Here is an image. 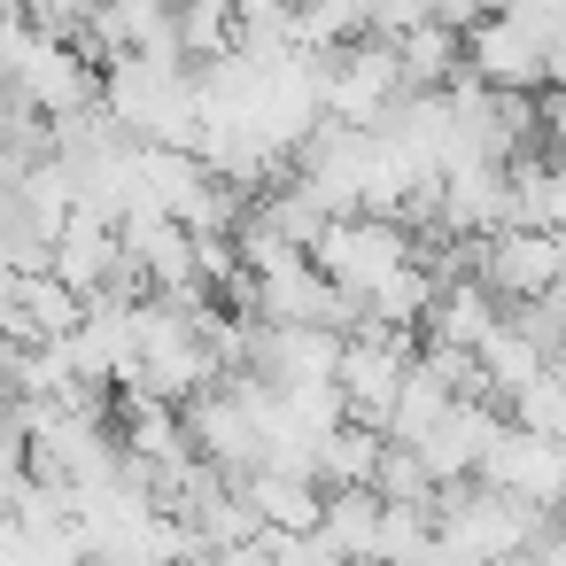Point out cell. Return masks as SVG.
I'll return each mask as SVG.
<instances>
[{
	"mask_svg": "<svg viewBox=\"0 0 566 566\" xmlns=\"http://www.w3.org/2000/svg\"><path fill=\"white\" fill-rule=\"evenodd\" d=\"M303 256H311L342 295H373V287L411 256V233H403L396 210H334Z\"/></svg>",
	"mask_w": 566,
	"mask_h": 566,
	"instance_id": "obj_1",
	"label": "cell"
},
{
	"mask_svg": "<svg viewBox=\"0 0 566 566\" xmlns=\"http://www.w3.org/2000/svg\"><path fill=\"white\" fill-rule=\"evenodd\" d=\"M558 272H566V256H558V233H551V226H496V233H481V249H473V280H481L496 303H527V295H543Z\"/></svg>",
	"mask_w": 566,
	"mask_h": 566,
	"instance_id": "obj_3",
	"label": "cell"
},
{
	"mask_svg": "<svg viewBox=\"0 0 566 566\" xmlns=\"http://www.w3.org/2000/svg\"><path fill=\"white\" fill-rule=\"evenodd\" d=\"M9 86L40 109V117H63V109H78V102H94L102 94V63L94 55H78L71 40H24L17 48V63H9Z\"/></svg>",
	"mask_w": 566,
	"mask_h": 566,
	"instance_id": "obj_4",
	"label": "cell"
},
{
	"mask_svg": "<svg viewBox=\"0 0 566 566\" xmlns=\"http://www.w3.org/2000/svg\"><path fill=\"white\" fill-rule=\"evenodd\" d=\"M396 94H403V71H396V48L380 32H357V40H342V48L318 55V109L326 117L373 133Z\"/></svg>",
	"mask_w": 566,
	"mask_h": 566,
	"instance_id": "obj_2",
	"label": "cell"
},
{
	"mask_svg": "<svg viewBox=\"0 0 566 566\" xmlns=\"http://www.w3.org/2000/svg\"><path fill=\"white\" fill-rule=\"evenodd\" d=\"M373 489H380V504H419V512H427L442 481L427 473V458H419L411 442H396V434H388V442H380V458H373Z\"/></svg>",
	"mask_w": 566,
	"mask_h": 566,
	"instance_id": "obj_10",
	"label": "cell"
},
{
	"mask_svg": "<svg viewBox=\"0 0 566 566\" xmlns=\"http://www.w3.org/2000/svg\"><path fill=\"white\" fill-rule=\"evenodd\" d=\"M24 481H32V473H24V427L0 419V512H9V496H17Z\"/></svg>",
	"mask_w": 566,
	"mask_h": 566,
	"instance_id": "obj_11",
	"label": "cell"
},
{
	"mask_svg": "<svg viewBox=\"0 0 566 566\" xmlns=\"http://www.w3.org/2000/svg\"><path fill=\"white\" fill-rule=\"evenodd\" d=\"M0 202H9V187H0Z\"/></svg>",
	"mask_w": 566,
	"mask_h": 566,
	"instance_id": "obj_15",
	"label": "cell"
},
{
	"mask_svg": "<svg viewBox=\"0 0 566 566\" xmlns=\"http://www.w3.org/2000/svg\"><path fill=\"white\" fill-rule=\"evenodd\" d=\"M396 48V71H403V94H442L458 71H465V32H450V24H411V32H396L388 40Z\"/></svg>",
	"mask_w": 566,
	"mask_h": 566,
	"instance_id": "obj_7",
	"label": "cell"
},
{
	"mask_svg": "<svg viewBox=\"0 0 566 566\" xmlns=\"http://www.w3.org/2000/svg\"><path fill=\"white\" fill-rule=\"evenodd\" d=\"M543 86H566V32L543 48Z\"/></svg>",
	"mask_w": 566,
	"mask_h": 566,
	"instance_id": "obj_13",
	"label": "cell"
},
{
	"mask_svg": "<svg viewBox=\"0 0 566 566\" xmlns=\"http://www.w3.org/2000/svg\"><path fill=\"white\" fill-rule=\"evenodd\" d=\"M71 9H86V17H94V0H71Z\"/></svg>",
	"mask_w": 566,
	"mask_h": 566,
	"instance_id": "obj_14",
	"label": "cell"
},
{
	"mask_svg": "<svg viewBox=\"0 0 566 566\" xmlns=\"http://www.w3.org/2000/svg\"><path fill=\"white\" fill-rule=\"evenodd\" d=\"M318 535H326L342 558L373 566V543H380V489H373V481L326 489V496H318Z\"/></svg>",
	"mask_w": 566,
	"mask_h": 566,
	"instance_id": "obj_8",
	"label": "cell"
},
{
	"mask_svg": "<svg viewBox=\"0 0 566 566\" xmlns=\"http://www.w3.org/2000/svg\"><path fill=\"white\" fill-rule=\"evenodd\" d=\"M504 9V0H434V24H450V32H473V24H489Z\"/></svg>",
	"mask_w": 566,
	"mask_h": 566,
	"instance_id": "obj_12",
	"label": "cell"
},
{
	"mask_svg": "<svg viewBox=\"0 0 566 566\" xmlns=\"http://www.w3.org/2000/svg\"><path fill=\"white\" fill-rule=\"evenodd\" d=\"M473 365H481V380H489V388H496L504 403H512V388H527V380L543 373L535 342H527V334H520L512 318H496V326H489V334L473 342Z\"/></svg>",
	"mask_w": 566,
	"mask_h": 566,
	"instance_id": "obj_9",
	"label": "cell"
},
{
	"mask_svg": "<svg viewBox=\"0 0 566 566\" xmlns=\"http://www.w3.org/2000/svg\"><path fill=\"white\" fill-rule=\"evenodd\" d=\"M465 71L481 78V86H543V40L520 24V17H489V24H473L465 32Z\"/></svg>",
	"mask_w": 566,
	"mask_h": 566,
	"instance_id": "obj_5",
	"label": "cell"
},
{
	"mask_svg": "<svg viewBox=\"0 0 566 566\" xmlns=\"http://www.w3.org/2000/svg\"><path fill=\"white\" fill-rule=\"evenodd\" d=\"M241 496L256 504V520H264L272 535H311L326 489H318L311 473H295V465H256V473H241Z\"/></svg>",
	"mask_w": 566,
	"mask_h": 566,
	"instance_id": "obj_6",
	"label": "cell"
}]
</instances>
